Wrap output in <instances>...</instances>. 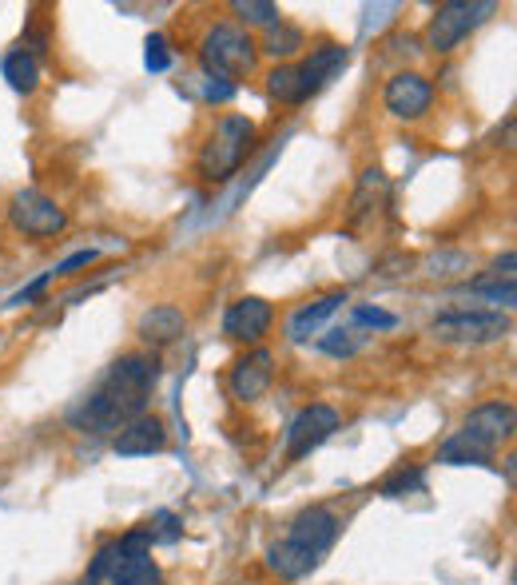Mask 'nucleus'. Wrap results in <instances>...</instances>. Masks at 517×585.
Segmentation results:
<instances>
[{
  "label": "nucleus",
  "instance_id": "obj_1",
  "mask_svg": "<svg viewBox=\"0 0 517 585\" xmlns=\"http://www.w3.org/2000/svg\"><path fill=\"white\" fill-rule=\"evenodd\" d=\"M159 363L151 355H124L112 363V370L104 375L96 390L68 415V422L84 435H112L124 430L131 418L144 415L156 387Z\"/></svg>",
  "mask_w": 517,
  "mask_h": 585
},
{
  "label": "nucleus",
  "instance_id": "obj_2",
  "mask_svg": "<svg viewBox=\"0 0 517 585\" xmlns=\"http://www.w3.org/2000/svg\"><path fill=\"white\" fill-rule=\"evenodd\" d=\"M251 144H255V124L247 116H223L211 132V139L203 144V152H199V176L211 179V184L231 179L243 168Z\"/></svg>",
  "mask_w": 517,
  "mask_h": 585
},
{
  "label": "nucleus",
  "instance_id": "obj_3",
  "mask_svg": "<svg viewBox=\"0 0 517 585\" xmlns=\"http://www.w3.org/2000/svg\"><path fill=\"white\" fill-rule=\"evenodd\" d=\"M255 40L247 36L243 29H235V24H215V29L203 36V44H199V60H203V69H208V76H243V72L255 69Z\"/></svg>",
  "mask_w": 517,
  "mask_h": 585
},
{
  "label": "nucleus",
  "instance_id": "obj_4",
  "mask_svg": "<svg viewBox=\"0 0 517 585\" xmlns=\"http://www.w3.org/2000/svg\"><path fill=\"white\" fill-rule=\"evenodd\" d=\"M430 335L437 343H469V347H482V343H497V338L509 335V315L502 311H442V315L430 323Z\"/></svg>",
  "mask_w": 517,
  "mask_h": 585
},
{
  "label": "nucleus",
  "instance_id": "obj_5",
  "mask_svg": "<svg viewBox=\"0 0 517 585\" xmlns=\"http://www.w3.org/2000/svg\"><path fill=\"white\" fill-rule=\"evenodd\" d=\"M9 223L29 239H56L68 228V211L60 208L56 199L44 196V191L24 188L9 199Z\"/></svg>",
  "mask_w": 517,
  "mask_h": 585
},
{
  "label": "nucleus",
  "instance_id": "obj_6",
  "mask_svg": "<svg viewBox=\"0 0 517 585\" xmlns=\"http://www.w3.org/2000/svg\"><path fill=\"white\" fill-rule=\"evenodd\" d=\"M489 12H494L489 0H446V4H437L434 20H430V49L454 52Z\"/></svg>",
  "mask_w": 517,
  "mask_h": 585
},
{
  "label": "nucleus",
  "instance_id": "obj_7",
  "mask_svg": "<svg viewBox=\"0 0 517 585\" xmlns=\"http://www.w3.org/2000/svg\"><path fill=\"white\" fill-rule=\"evenodd\" d=\"M338 430V410L327 403H310L295 415V422L287 427V462L307 458L310 450H318L330 435Z\"/></svg>",
  "mask_w": 517,
  "mask_h": 585
},
{
  "label": "nucleus",
  "instance_id": "obj_8",
  "mask_svg": "<svg viewBox=\"0 0 517 585\" xmlns=\"http://www.w3.org/2000/svg\"><path fill=\"white\" fill-rule=\"evenodd\" d=\"M116 585H159V566L151 562V534L148 530H131L119 537V562L112 570Z\"/></svg>",
  "mask_w": 517,
  "mask_h": 585
},
{
  "label": "nucleus",
  "instance_id": "obj_9",
  "mask_svg": "<svg viewBox=\"0 0 517 585\" xmlns=\"http://www.w3.org/2000/svg\"><path fill=\"white\" fill-rule=\"evenodd\" d=\"M382 104H387V112L398 119H422L430 112V104H434V88H430V80L418 76V72H398V76L387 80Z\"/></svg>",
  "mask_w": 517,
  "mask_h": 585
},
{
  "label": "nucleus",
  "instance_id": "obj_10",
  "mask_svg": "<svg viewBox=\"0 0 517 585\" xmlns=\"http://www.w3.org/2000/svg\"><path fill=\"white\" fill-rule=\"evenodd\" d=\"M457 435L474 438L477 447L497 450L502 442H509V435H514V407H509V403H482V407L469 410Z\"/></svg>",
  "mask_w": 517,
  "mask_h": 585
},
{
  "label": "nucleus",
  "instance_id": "obj_11",
  "mask_svg": "<svg viewBox=\"0 0 517 585\" xmlns=\"http://www.w3.org/2000/svg\"><path fill=\"white\" fill-rule=\"evenodd\" d=\"M271 378H275V355L271 351H247L243 358H235V367H231V395L239 403H255V398L267 395Z\"/></svg>",
  "mask_w": 517,
  "mask_h": 585
},
{
  "label": "nucleus",
  "instance_id": "obj_12",
  "mask_svg": "<svg viewBox=\"0 0 517 585\" xmlns=\"http://www.w3.org/2000/svg\"><path fill=\"white\" fill-rule=\"evenodd\" d=\"M271 318H275V311H271L267 299L243 295V299H235L228 307V315H223V331H228L231 338H239V343H258V338L267 335Z\"/></svg>",
  "mask_w": 517,
  "mask_h": 585
},
{
  "label": "nucleus",
  "instance_id": "obj_13",
  "mask_svg": "<svg viewBox=\"0 0 517 585\" xmlns=\"http://www.w3.org/2000/svg\"><path fill=\"white\" fill-rule=\"evenodd\" d=\"M350 64V49L347 44H323V49L310 52L303 64H298V80H303V92L307 96H315V92H323L327 84H335L342 72H347Z\"/></svg>",
  "mask_w": 517,
  "mask_h": 585
},
{
  "label": "nucleus",
  "instance_id": "obj_14",
  "mask_svg": "<svg viewBox=\"0 0 517 585\" xmlns=\"http://www.w3.org/2000/svg\"><path fill=\"white\" fill-rule=\"evenodd\" d=\"M287 537L295 542V546L310 550V554L323 562V554L335 546V537H338V518L330 514V510H323V506H310V510H303L295 522H291Z\"/></svg>",
  "mask_w": 517,
  "mask_h": 585
},
{
  "label": "nucleus",
  "instance_id": "obj_15",
  "mask_svg": "<svg viewBox=\"0 0 517 585\" xmlns=\"http://www.w3.org/2000/svg\"><path fill=\"white\" fill-rule=\"evenodd\" d=\"M168 447V430H163V422L151 415H139L131 418L128 427L116 430V438H112V450L124 458H144V455H159V450Z\"/></svg>",
  "mask_w": 517,
  "mask_h": 585
},
{
  "label": "nucleus",
  "instance_id": "obj_16",
  "mask_svg": "<svg viewBox=\"0 0 517 585\" xmlns=\"http://www.w3.org/2000/svg\"><path fill=\"white\" fill-rule=\"evenodd\" d=\"M139 338L144 343H156V347H168V343H176L183 331H188V318H183V311L171 307V303H159V307L144 311L139 315Z\"/></svg>",
  "mask_w": 517,
  "mask_h": 585
},
{
  "label": "nucleus",
  "instance_id": "obj_17",
  "mask_svg": "<svg viewBox=\"0 0 517 585\" xmlns=\"http://www.w3.org/2000/svg\"><path fill=\"white\" fill-rule=\"evenodd\" d=\"M342 303H347V291H327L323 299H315V303H307V307H298L287 323L291 343H307V338L315 335V331L323 327V323H327V318L335 315Z\"/></svg>",
  "mask_w": 517,
  "mask_h": 585
},
{
  "label": "nucleus",
  "instance_id": "obj_18",
  "mask_svg": "<svg viewBox=\"0 0 517 585\" xmlns=\"http://www.w3.org/2000/svg\"><path fill=\"white\" fill-rule=\"evenodd\" d=\"M267 566L275 570L278 577H287V582H298V577H307L310 570L318 566V557L310 554V550L295 546L291 537H283V542H275V546L267 550Z\"/></svg>",
  "mask_w": 517,
  "mask_h": 585
},
{
  "label": "nucleus",
  "instance_id": "obj_19",
  "mask_svg": "<svg viewBox=\"0 0 517 585\" xmlns=\"http://www.w3.org/2000/svg\"><path fill=\"white\" fill-rule=\"evenodd\" d=\"M0 72H4V80H9L17 92H24V96L40 88V64H36V56H29L24 49L9 52L4 64H0Z\"/></svg>",
  "mask_w": 517,
  "mask_h": 585
},
{
  "label": "nucleus",
  "instance_id": "obj_20",
  "mask_svg": "<svg viewBox=\"0 0 517 585\" xmlns=\"http://www.w3.org/2000/svg\"><path fill=\"white\" fill-rule=\"evenodd\" d=\"M489 455H494V450L477 447L474 438H466V435H454L446 447H442V462H446V467H486Z\"/></svg>",
  "mask_w": 517,
  "mask_h": 585
},
{
  "label": "nucleus",
  "instance_id": "obj_21",
  "mask_svg": "<svg viewBox=\"0 0 517 585\" xmlns=\"http://www.w3.org/2000/svg\"><path fill=\"white\" fill-rule=\"evenodd\" d=\"M267 92L278 100V104H303V100H307V92H303V80H298L295 64H278V69L267 76Z\"/></svg>",
  "mask_w": 517,
  "mask_h": 585
},
{
  "label": "nucleus",
  "instance_id": "obj_22",
  "mask_svg": "<svg viewBox=\"0 0 517 585\" xmlns=\"http://www.w3.org/2000/svg\"><path fill=\"white\" fill-rule=\"evenodd\" d=\"M387 196V176L378 168L362 171V179H358V191H355V211H350V219H367L370 216V203H378V199Z\"/></svg>",
  "mask_w": 517,
  "mask_h": 585
},
{
  "label": "nucleus",
  "instance_id": "obj_23",
  "mask_svg": "<svg viewBox=\"0 0 517 585\" xmlns=\"http://www.w3.org/2000/svg\"><path fill=\"white\" fill-rule=\"evenodd\" d=\"M362 343H367V335L358 327H335V331H327V338H318V351H327V355H335V358H350Z\"/></svg>",
  "mask_w": 517,
  "mask_h": 585
},
{
  "label": "nucleus",
  "instance_id": "obj_24",
  "mask_svg": "<svg viewBox=\"0 0 517 585\" xmlns=\"http://www.w3.org/2000/svg\"><path fill=\"white\" fill-rule=\"evenodd\" d=\"M235 12L251 29H275L278 24V4H271V0H239Z\"/></svg>",
  "mask_w": 517,
  "mask_h": 585
},
{
  "label": "nucleus",
  "instance_id": "obj_25",
  "mask_svg": "<svg viewBox=\"0 0 517 585\" xmlns=\"http://www.w3.org/2000/svg\"><path fill=\"white\" fill-rule=\"evenodd\" d=\"M303 49V32L291 29V24H275L267 36V52L271 56H295Z\"/></svg>",
  "mask_w": 517,
  "mask_h": 585
},
{
  "label": "nucleus",
  "instance_id": "obj_26",
  "mask_svg": "<svg viewBox=\"0 0 517 585\" xmlns=\"http://www.w3.org/2000/svg\"><path fill=\"white\" fill-rule=\"evenodd\" d=\"M148 534H151V546H156V542H176V537L183 534V526H179V518L171 514V510H159V514L151 518Z\"/></svg>",
  "mask_w": 517,
  "mask_h": 585
},
{
  "label": "nucleus",
  "instance_id": "obj_27",
  "mask_svg": "<svg viewBox=\"0 0 517 585\" xmlns=\"http://www.w3.org/2000/svg\"><path fill=\"white\" fill-rule=\"evenodd\" d=\"M144 64H148L151 72H168L171 69V52H168V40L159 36H148V44H144Z\"/></svg>",
  "mask_w": 517,
  "mask_h": 585
},
{
  "label": "nucleus",
  "instance_id": "obj_28",
  "mask_svg": "<svg viewBox=\"0 0 517 585\" xmlns=\"http://www.w3.org/2000/svg\"><path fill=\"white\" fill-rule=\"evenodd\" d=\"M116 562H119V542H108V546H99L96 562L88 566V582H104V577H112Z\"/></svg>",
  "mask_w": 517,
  "mask_h": 585
},
{
  "label": "nucleus",
  "instance_id": "obj_29",
  "mask_svg": "<svg viewBox=\"0 0 517 585\" xmlns=\"http://www.w3.org/2000/svg\"><path fill=\"white\" fill-rule=\"evenodd\" d=\"M410 490H422V470H398L387 487H382V494L402 498V494H410Z\"/></svg>",
  "mask_w": 517,
  "mask_h": 585
},
{
  "label": "nucleus",
  "instance_id": "obj_30",
  "mask_svg": "<svg viewBox=\"0 0 517 585\" xmlns=\"http://www.w3.org/2000/svg\"><path fill=\"white\" fill-rule=\"evenodd\" d=\"M355 323H358V327L367 323V327L390 331V327H394V323H398V318L390 315V311H382V307H367V303H358V307H355Z\"/></svg>",
  "mask_w": 517,
  "mask_h": 585
},
{
  "label": "nucleus",
  "instance_id": "obj_31",
  "mask_svg": "<svg viewBox=\"0 0 517 585\" xmlns=\"http://www.w3.org/2000/svg\"><path fill=\"white\" fill-rule=\"evenodd\" d=\"M96 259H99L96 248H84V251H76V255L64 259V263H56V268H52V275H76L80 268H92Z\"/></svg>",
  "mask_w": 517,
  "mask_h": 585
},
{
  "label": "nucleus",
  "instance_id": "obj_32",
  "mask_svg": "<svg viewBox=\"0 0 517 585\" xmlns=\"http://www.w3.org/2000/svg\"><path fill=\"white\" fill-rule=\"evenodd\" d=\"M49 279H56V275H52V271H44V275H40V279H32L29 288H24V291H17V295L9 299V307H24V303H32V299H36L40 291L49 288Z\"/></svg>",
  "mask_w": 517,
  "mask_h": 585
},
{
  "label": "nucleus",
  "instance_id": "obj_33",
  "mask_svg": "<svg viewBox=\"0 0 517 585\" xmlns=\"http://www.w3.org/2000/svg\"><path fill=\"white\" fill-rule=\"evenodd\" d=\"M203 96L211 100V104H223V100H231L235 96V84L231 80H219V76H211V84L203 88Z\"/></svg>",
  "mask_w": 517,
  "mask_h": 585
}]
</instances>
